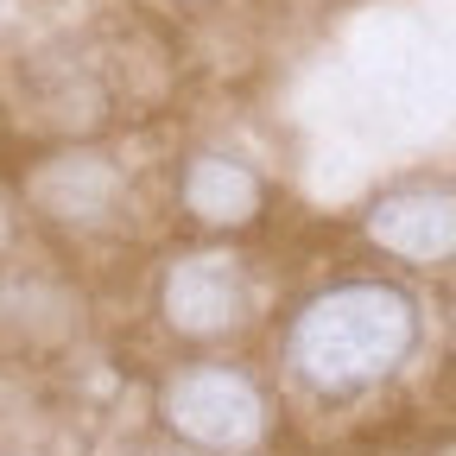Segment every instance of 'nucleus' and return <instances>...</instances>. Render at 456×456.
Masks as SVG:
<instances>
[{"instance_id": "4", "label": "nucleus", "mask_w": 456, "mask_h": 456, "mask_svg": "<svg viewBox=\"0 0 456 456\" xmlns=\"http://www.w3.org/2000/svg\"><path fill=\"white\" fill-rule=\"evenodd\" d=\"M159 311L165 323L191 336V342H209V336H228L241 317V266L216 254V248H197L184 260L165 266V285H159Z\"/></svg>"}, {"instance_id": "5", "label": "nucleus", "mask_w": 456, "mask_h": 456, "mask_svg": "<svg viewBox=\"0 0 456 456\" xmlns=\"http://www.w3.org/2000/svg\"><path fill=\"white\" fill-rule=\"evenodd\" d=\"M184 216L197 228H241L260 216V178L228 152H197L184 165Z\"/></svg>"}, {"instance_id": "6", "label": "nucleus", "mask_w": 456, "mask_h": 456, "mask_svg": "<svg viewBox=\"0 0 456 456\" xmlns=\"http://www.w3.org/2000/svg\"><path fill=\"white\" fill-rule=\"evenodd\" d=\"M38 203L57 216V222H95L114 209V197H121V184H114V171L102 159H57L38 171Z\"/></svg>"}, {"instance_id": "1", "label": "nucleus", "mask_w": 456, "mask_h": 456, "mask_svg": "<svg viewBox=\"0 0 456 456\" xmlns=\"http://www.w3.org/2000/svg\"><path fill=\"white\" fill-rule=\"evenodd\" d=\"M419 349V305L406 285L349 279L317 292L285 330V368L323 399H355L380 387Z\"/></svg>"}, {"instance_id": "2", "label": "nucleus", "mask_w": 456, "mask_h": 456, "mask_svg": "<svg viewBox=\"0 0 456 456\" xmlns=\"http://www.w3.org/2000/svg\"><path fill=\"white\" fill-rule=\"evenodd\" d=\"M165 425L197 450H254L266 437V393L241 368H178L159 393Z\"/></svg>"}, {"instance_id": "3", "label": "nucleus", "mask_w": 456, "mask_h": 456, "mask_svg": "<svg viewBox=\"0 0 456 456\" xmlns=\"http://www.w3.org/2000/svg\"><path fill=\"white\" fill-rule=\"evenodd\" d=\"M362 235L406 260V266H450L456 260V184H406V191H387L368 216H362Z\"/></svg>"}]
</instances>
